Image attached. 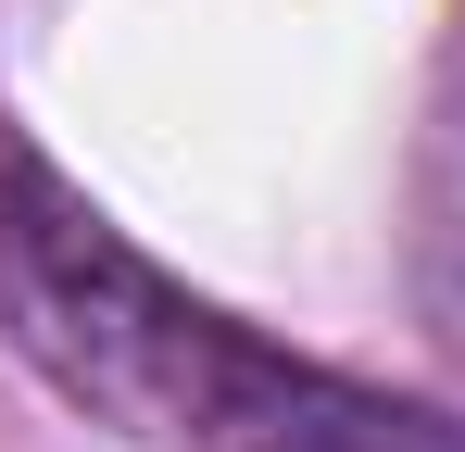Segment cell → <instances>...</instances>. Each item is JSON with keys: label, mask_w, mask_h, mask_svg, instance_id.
Segmentation results:
<instances>
[{"label": "cell", "mask_w": 465, "mask_h": 452, "mask_svg": "<svg viewBox=\"0 0 465 452\" xmlns=\"http://www.w3.org/2000/svg\"><path fill=\"white\" fill-rule=\"evenodd\" d=\"M415 301L465 352V0H453L440 88H428V163H415Z\"/></svg>", "instance_id": "2"}, {"label": "cell", "mask_w": 465, "mask_h": 452, "mask_svg": "<svg viewBox=\"0 0 465 452\" xmlns=\"http://www.w3.org/2000/svg\"><path fill=\"white\" fill-rule=\"evenodd\" d=\"M0 327L76 415L152 452H465L440 402L365 389L189 301L51 163L0 151Z\"/></svg>", "instance_id": "1"}]
</instances>
